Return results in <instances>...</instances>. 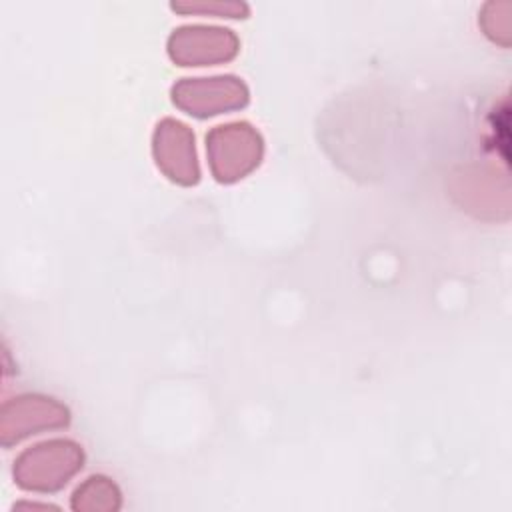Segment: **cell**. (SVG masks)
Wrapping results in <instances>:
<instances>
[{
    "instance_id": "cell-1",
    "label": "cell",
    "mask_w": 512,
    "mask_h": 512,
    "mask_svg": "<svg viewBox=\"0 0 512 512\" xmlns=\"http://www.w3.org/2000/svg\"><path fill=\"white\" fill-rule=\"evenodd\" d=\"M84 452L72 440H46L24 450L12 468L14 482L30 492H56L82 470Z\"/></svg>"
},
{
    "instance_id": "cell-2",
    "label": "cell",
    "mask_w": 512,
    "mask_h": 512,
    "mask_svg": "<svg viewBox=\"0 0 512 512\" xmlns=\"http://www.w3.org/2000/svg\"><path fill=\"white\" fill-rule=\"evenodd\" d=\"M206 150L216 180L236 182L260 164L262 138L248 122H232L206 134Z\"/></svg>"
},
{
    "instance_id": "cell-3",
    "label": "cell",
    "mask_w": 512,
    "mask_h": 512,
    "mask_svg": "<svg viewBox=\"0 0 512 512\" xmlns=\"http://www.w3.org/2000/svg\"><path fill=\"white\" fill-rule=\"evenodd\" d=\"M70 422L66 406L42 394H22L6 400L0 408V442L4 448L50 428Z\"/></svg>"
},
{
    "instance_id": "cell-4",
    "label": "cell",
    "mask_w": 512,
    "mask_h": 512,
    "mask_svg": "<svg viewBox=\"0 0 512 512\" xmlns=\"http://www.w3.org/2000/svg\"><path fill=\"white\" fill-rule=\"evenodd\" d=\"M172 100L186 114L210 118L248 104V88L236 76L184 78L172 86Z\"/></svg>"
},
{
    "instance_id": "cell-5",
    "label": "cell",
    "mask_w": 512,
    "mask_h": 512,
    "mask_svg": "<svg viewBox=\"0 0 512 512\" xmlns=\"http://www.w3.org/2000/svg\"><path fill=\"white\" fill-rule=\"evenodd\" d=\"M168 52L180 66H210L232 60L238 52V38L228 28L182 26L172 32Z\"/></svg>"
},
{
    "instance_id": "cell-6",
    "label": "cell",
    "mask_w": 512,
    "mask_h": 512,
    "mask_svg": "<svg viewBox=\"0 0 512 512\" xmlns=\"http://www.w3.org/2000/svg\"><path fill=\"white\" fill-rule=\"evenodd\" d=\"M154 158L158 168L174 182L192 186L200 178L194 134L178 120L164 118L154 132Z\"/></svg>"
},
{
    "instance_id": "cell-7",
    "label": "cell",
    "mask_w": 512,
    "mask_h": 512,
    "mask_svg": "<svg viewBox=\"0 0 512 512\" xmlns=\"http://www.w3.org/2000/svg\"><path fill=\"white\" fill-rule=\"evenodd\" d=\"M174 10H202V12H216L218 16H228V18H244V14H248V6L246 4H238V2H208V4H172Z\"/></svg>"
}]
</instances>
